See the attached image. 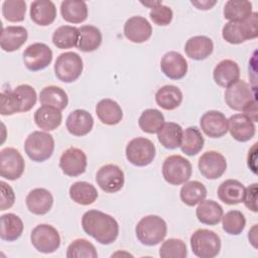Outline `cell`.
<instances>
[{
	"instance_id": "1",
	"label": "cell",
	"mask_w": 258,
	"mask_h": 258,
	"mask_svg": "<svg viewBox=\"0 0 258 258\" xmlns=\"http://www.w3.org/2000/svg\"><path fill=\"white\" fill-rule=\"evenodd\" d=\"M83 230L97 242L109 245L116 241L119 234V225L110 215L97 210H90L83 215Z\"/></svg>"
},
{
	"instance_id": "2",
	"label": "cell",
	"mask_w": 258,
	"mask_h": 258,
	"mask_svg": "<svg viewBox=\"0 0 258 258\" xmlns=\"http://www.w3.org/2000/svg\"><path fill=\"white\" fill-rule=\"evenodd\" d=\"M258 35V14H252L246 19L238 22L230 21L222 29L223 38L231 44H240L248 39H253Z\"/></svg>"
},
{
	"instance_id": "3",
	"label": "cell",
	"mask_w": 258,
	"mask_h": 258,
	"mask_svg": "<svg viewBox=\"0 0 258 258\" xmlns=\"http://www.w3.org/2000/svg\"><path fill=\"white\" fill-rule=\"evenodd\" d=\"M135 233L137 239L143 245L155 246L165 238L167 226L165 221L159 216L149 215L138 222Z\"/></svg>"
},
{
	"instance_id": "4",
	"label": "cell",
	"mask_w": 258,
	"mask_h": 258,
	"mask_svg": "<svg viewBox=\"0 0 258 258\" xmlns=\"http://www.w3.org/2000/svg\"><path fill=\"white\" fill-rule=\"evenodd\" d=\"M24 150L27 156L35 162L47 160L53 153V137L42 131H34L28 135L24 142Z\"/></svg>"
},
{
	"instance_id": "5",
	"label": "cell",
	"mask_w": 258,
	"mask_h": 258,
	"mask_svg": "<svg viewBox=\"0 0 258 258\" xmlns=\"http://www.w3.org/2000/svg\"><path fill=\"white\" fill-rule=\"evenodd\" d=\"M190 247L199 258H214L220 253L221 239L214 231L199 229L190 236Z\"/></svg>"
},
{
	"instance_id": "6",
	"label": "cell",
	"mask_w": 258,
	"mask_h": 258,
	"mask_svg": "<svg viewBox=\"0 0 258 258\" xmlns=\"http://www.w3.org/2000/svg\"><path fill=\"white\" fill-rule=\"evenodd\" d=\"M191 171L190 162L183 156L177 154L166 157L162 164L163 178L172 185H179L186 182L191 175Z\"/></svg>"
},
{
	"instance_id": "7",
	"label": "cell",
	"mask_w": 258,
	"mask_h": 258,
	"mask_svg": "<svg viewBox=\"0 0 258 258\" xmlns=\"http://www.w3.org/2000/svg\"><path fill=\"white\" fill-rule=\"evenodd\" d=\"M82 57L74 51L60 53L54 62V74L63 83L77 81L83 72Z\"/></svg>"
},
{
	"instance_id": "8",
	"label": "cell",
	"mask_w": 258,
	"mask_h": 258,
	"mask_svg": "<svg viewBox=\"0 0 258 258\" xmlns=\"http://www.w3.org/2000/svg\"><path fill=\"white\" fill-rule=\"evenodd\" d=\"M155 145L144 137L132 139L126 146V158L135 166H146L150 164L155 157Z\"/></svg>"
},
{
	"instance_id": "9",
	"label": "cell",
	"mask_w": 258,
	"mask_h": 258,
	"mask_svg": "<svg viewBox=\"0 0 258 258\" xmlns=\"http://www.w3.org/2000/svg\"><path fill=\"white\" fill-rule=\"evenodd\" d=\"M30 241L38 252L44 254L55 252L60 245V237L57 230L47 224L37 225L31 232Z\"/></svg>"
},
{
	"instance_id": "10",
	"label": "cell",
	"mask_w": 258,
	"mask_h": 258,
	"mask_svg": "<svg viewBox=\"0 0 258 258\" xmlns=\"http://www.w3.org/2000/svg\"><path fill=\"white\" fill-rule=\"evenodd\" d=\"M25 162L20 152L12 147H6L0 152V175L8 180L19 178L24 171Z\"/></svg>"
},
{
	"instance_id": "11",
	"label": "cell",
	"mask_w": 258,
	"mask_h": 258,
	"mask_svg": "<svg viewBox=\"0 0 258 258\" xmlns=\"http://www.w3.org/2000/svg\"><path fill=\"white\" fill-rule=\"evenodd\" d=\"M255 94L252 88L243 80H238L225 91V102L235 111H243L244 108L253 100H255Z\"/></svg>"
},
{
	"instance_id": "12",
	"label": "cell",
	"mask_w": 258,
	"mask_h": 258,
	"mask_svg": "<svg viewBox=\"0 0 258 258\" xmlns=\"http://www.w3.org/2000/svg\"><path fill=\"white\" fill-rule=\"evenodd\" d=\"M51 60L52 51L45 43H32L23 51V62L31 72H37L45 69Z\"/></svg>"
},
{
	"instance_id": "13",
	"label": "cell",
	"mask_w": 258,
	"mask_h": 258,
	"mask_svg": "<svg viewBox=\"0 0 258 258\" xmlns=\"http://www.w3.org/2000/svg\"><path fill=\"white\" fill-rule=\"evenodd\" d=\"M198 166L204 177L208 179H217L226 171L227 161L224 155L220 152L210 150L200 157Z\"/></svg>"
},
{
	"instance_id": "14",
	"label": "cell",
	"mask_w": 258,
	"mask_h": 258,
	"mask_svg": "<svg viewBox=\"0 0 258 258\" xmlns=\"http://www.w3.org/2000/svg\"><path fill=\"white\" fill-rule=\"evenodd\" d=\"M96 181L104 191L116 192L124 185V172L116 164H106L97 171Z\"/></svg>"
},
{
	"instance_id": "15",
	"label": "cell",
	"mask_w": 258,
	"mask_h": 258,
	"mask_svg": "<svg viewBox=\"0 0 258 258\" xmlns=\"http://www.w3.org/2000/svg\"><path fill=\"white\" fill-rule=\"evenodd\" d=\"M59 167L66 175H81L87 167V155L80 148L70 147L60 155Z\"/></svg>"
},
{
	"instance_id": "16",
	"label": "cell",
	"mask_w": 258,
	"mask_h": 258,
	"mask_svg": "<svg viewBox=\"0 0 258 258\" xmlns=\"http://www.w3.org/2000/svg\"><path fill=\"white\" fill-rule=\"evenodd\" d=\"M203 132L211 138L223 137L228 132V119L216 110L206 112L200 120Z\"/></svg>"
},
{
	"instance_id": "17",
	"label": "cell",
	"mask_w": 258,
	"mask_h": 258,
	"mask_svg": "<svg viewBox=\"0 0 258 258\" xmlns=\"http://www.w3.org/2000/svg\"><path fill=\"white\" fill-rule=\"evenodd\" d=\"M124 34L134 43H142L148 40L152 34L149 21L142 16H132L124 24Z\"/></svg>"
},
{
	"instance_id": "18",
	"label": "cell",
	"mask_w": 258,
	"mask_h": 258,
	"mask_svg": "<svg viewBox=\"0 0 258 258\" xmlns=\"http://www.w3.org/2000/svg\"><path fill=\"white\" fill-rule=\"evenodd\" d=\"M228 131L235 140L246 142L254 137L256 127L246 115L235 114L228 120Z\"/></svg>"
},
{
	"instance_id": "19",
	"label": "cell",
	"mask_w": 258,
	"mask_h": 258,
	"mask_svg": "<svg viewBox=\"0 0 258 258\" xmlns=\"http://www.w3.org/2000/svg\"><path fill=\"white\" fill-rule=\"evenodd\" d=\"M161 72L171 80H180L187 73V61L177 51L166 52L160 61Z\"/></svg>"
},
{
	"instance_id": "20",
	"label": "cell",
	"mask_w": 258,
	"mask_h": 258,
	"mask_svg": "<svg viewBox=\"0 0 258 258\" xmlns=\"http://www.w3.org/2000/svg\"><path fill=\"white\" fill-rule=\"evenodd\" d=\"M66 126L71 134L75 136H85L93 129L94 119L88 111L77 109L69 114Z\"/></svg>"
},
{
	"instance_id": "21",
	"label": "cell",
	"mask_w": 258,
	"mask_h": 258,
	"mask_svg": "<svg viewBox=\"0 0 258 258\" xmlns=\"http://www.w3.org/2000/svg\"><path fill=\"white\" fill-rule=\"evenodd\" d=\"M26 207L34 215H45L53 205L52 195L45 188H34L29 191L25 199Z\"/></svg>"
},
{
	"instance_id": "22",
	"label": "cell",
	"mask_w": 258,
	"mask_h": 258,
	"mask_svg": "<svg viewBox=\"0 0 258 258\" xmlns=\"http://www.w3.org/2000/svg\"><path fill=\"white\" fill-rule=\"evenodd\" d=\"M240 68L238 63L232 59L221 60L214 69L213 78L215 83L222 87L228 88L239 80Z\"/></svg>"
},
{
	"instance_id": "23",
	"label": "cell",
	"mask_w": 258,
	"mask_h": 258,
	"mask_svg": "<svg viewBox=\"0 0 258 258\" xmlns=\"http://www.w3.org/2000/svg\"><path fill=\"white\" fill-rule=\"evenodd\" d=\"M28 33L23 26H7L2 29L0 45L4 51H15L27 40Z\"/></svg>"
},
{
	"instance_id": "24",
	"label": "cell",
	"mask_w": 258,
	"mask_h": 258,
	"mask_svg": "<svg viewBox=\"0 0 258 258\" xmlns=\"http://www.w3.org/2000/svg\"><path fill=\"white\" fill-rule=\"evenodd\" d=\"M214 50L213 40L205 35L190 37L184 45L186 55L196 60H203L210 56Z\"/></svg>"
},
{
	"instance_id": "25",
	"label": "cell",
	"mask_w": 258,
	"mask_h": 258,
	"mask_svg": "<svg viewBox=\"0 0 258 258\" xmlns=\"http://www.w3.org/2000/svg\"><path fill=\"white\" fill-rule=\"evenodd\" d=\"M56 17V8L49 0H36L30 5V18L40 26L51 24Z\"/></svg>"
},
{
	"instance_id": "26",
	"label": "cell",
	"mask_w": 258,
	"mask_h": 258,
	"mask_svg": "<svg viewBox=\"0 0 258 258\" xmlns=\"http://www.w3.org/2000/svg\"><path fill=\"white\" fill-rule=\"evenodd\" d=\"M62 120V115L60 110L42 105L34 113V122L38 128L44 131H52L56 129Z\"/></svg>"
},
{
	"instance_id": "27",
	"label": "cell",
	"mask_w": 258,
	"mask_h": 258,
	"mask_svg": "<svg viewBox=\"0 0 258 258\" xmlns=\"http://www.w3.org/2000/svg\"><path fill=\"white\" fill-rule=\"evenodd\" d=\"M245 186L236 179H227L218 187V197L226 205H238L243 202Z\"/></svg>"
},
{
	"instance_id": "28",
	"label": "cell",
	"mask_w": 258,
	"mask_h": 258,
	"mask_svg": "<svg viewBox=\"0 0 258 258\" xmlns=\"http://www.w3.org/2000/svg\"><path fill=\"white\" fill-rule=\"evenodd\" d=\"M96 114L105 125H116L123 118V112L119 104L111 99H103L96 106Z\"/></svg>"
},
{
	"instance_id": "29",
	"label": "cell",
	"mask_w": 258,
	"mask_h": 258,
	"mask_svg": "<svg viewBox=\"0 0 258 258\" xmlns=\"http://www.w3.org/2000/svg\"><path fill=\"white\" fill-rule=\"evenodd\" d=\"M223 208L213 200H203L196 210L198 220L206 225L214 226L220 223L223 217Z\"/></svg>"
},
{
	"instance_id": "30",
	"label": "cell",
	"mask_w": 258,
	"mask_h": 258,
	"mask_svg": "<svg viewBox=\"0 0 258 258\" xmlns=\"http://www.w3.org/2000/svg\"><path fill=\"white\" fill-rule=\"evenodd\" d=\"M102 43V33L93 25H83L79 28V41L77 47L84 52L96 50Z\"/></svg>"
},
{
	"instance_id": "31",
	"label": "cell",
	"mask_w": 258,
	"mask_h": 258,
	"mask_svg": "<svg viewBox=\"0 0 258 258\" xmlns=\"http://www.w3.org/2000/svg\"><path fill=\"white\" fill-rule=\"evenodd\" d=\"M60 14L70 23H81L88 17V6L81 0H64L60 4Z\"/></svg>"
},
{
	"instance_id": "32",
	"label": "cell",
	"mask_w": 258,
	"mask_h": 258,
	"mask_svg": "<svg viewBox=\"0 0 258 258\" xmlns=\"http://www.w3.org/2000/svg\"><path fill=\"white\" fill-rule=\"evenodd\" d=\"M155 101L164 110H174L182 102V93L176 86L166 85L158 89L155 94Z\"/></svg>"
},
{
	"instance_id": "33",
	"label": "cell",
	"mask_w": 258,
	"mask_h": 258,
	"mask_svg": "<svg viewBox=\"0 0 258 258\" xmlns=\"http://www.w3.org/2000/svg\"><path fill=\"white\" fill-rule=\"evenodd\" d=\"M0 237L4 241L12 242L17 240L23 232L22 220L15 214L8 213L0 217Z\"/></svg>"
},
{
	"instance_id": "34",
	"label": "cell",
	"mask_w": 258,
	"mask_h": 258,
	"mask_svg": "<svg viewBox=\"0 0 258 258\" xmlns=\"http://www.w3.org/2000/svg\"><path fill=\"white\" fill-rule=\"evenodd\" d=\"M182 137V128L174 122L164 123L157 132V138L160 144L166 149H175L180 146Z\"/></svg>"
},
{
	"instance_id": "35",
	"label": "cell",
	"mask_w": 258,
	"mask_h": 258,
	"mask_svg": "<svg viewBox=\"0 0 258 258\" xmlns=\"http://www.w3.org/2000/svg\"><path fill=\"white\" fill-rule=\"evenodd\" d=\"M205 139L200 129L196 126L188 127L182 131L180 149L188 156L197 155L204 147Z\"/></svg>"
},
{
	"instance_id": "36",
	"label": "cell",
	"mask_w": 258,
	"mask_h": 258,
	"mask_svg": "<svg viewBox=\"0 0 258 258\" xmlns=\"http://www.w3.org/2000/svg\"><path fill=\"white\" fill-rule=\"evenodd\" d=\"M69 194L73 202L82 206L91 205L98 198L96 187L87 181H77L73 183L70 187Z\"/></svg>"
},
{
	"instance_id": "37",
	"label": "cell",
	"mask_w": 258,
	"mask_h": 258,
	"mask_svg": "<svg viewBox=\"0 0 258 258\" xmlns=\"http://www.w3.org/2000/svg\"><path fill=\"white\" fill-rule=\"evenodd\" d=\"M39 102L41 105L51 106L61 111L68 106L69 98L67 93L61 88L56 86H48L40 91Z\"/></svg>"
},
{
	"instance_id": "38",
	"label": "cell",
	"mask_w": 258,
	"mask_h": 258,
	"mask_svg": "<svg viewBox=\"0 0 258 258\" xmlns=\"http://www.w3.org/2000/svg\"><path fill=\"white\" fill-rule=\"evenodd\" d=\"M179 195L183 204L188 207H194L205 200L207 197V188L202 182L198 180H190L184 182L180 188Z\"/></svg>"
},
{
	"instance_id": "39",
	"label": "cell",
	"mask_w": 258,
	"mask_h": 258,
	"mask_svg": "<svg viewBox=\"0 0 258 258\" xmlns=\"http://www.w3.org/2000/svg\"><path fill=\"white\" fill-rule=\"evenodd\" d=\"M79 41V28L71 25H62L56 28L52 34L53 44L60 49L77 46Z\"/></svg>"
},
{
	"instance_id": "40",
	"label": "cell",
	"mask_w": 258,
	"mask_h": 258,
	"mask_svg": "<svg viewBox=\"0 0 258 258\" xmlns=\"http://www.w3.org/2000/svg\"><path fill=\"white\" fill-rule=\"evenodd\" d=\"M252 14V3L246 0H229L224 7V17L230 21L238 22Z\"/></svg>"
},
{
	"instance_id": "41",
	"label": "cell",
	"mask_w": 258,
	"mask_h": 258,
	"mask_svg": "<svg viewBox=\"0 0 258 258\" xmlns=\"http://www.w3.org/2000/svg\"><path fill=\"white\" fill-rule=\"evenodd\" d=\"M163 124L164 116L157 109L144 110L138 120V125L140 129L148 134L157 133Z\"/></svg>"
},
{
	"instance_id": "42",
	"label": "cell",
	"mask_w": 258,
	"mask_h": 258,
	"mask_svg": "<svg viewBox=\"0 0 258 258\" xmlns=\"http://www.w3.org/2000/svg\"><path fill=\"white\" fill-rule=\"evenodd\" d=\"M13 93L16 98V102L18 105L19 113L27 112L35 105L37 100V95L35 90L29 85H19L14 90Z\"/></svg>"
},
{
	"instance_id": "43",
	"label": "cell",
	"mask_w": 258,
	"mask_h": 258,
	"mask_svg": "<svg viewBox=\"0 0 258 258\" xmlns=\"http://www.w3.org/2000/svg\"><path fill=\"white\" fill-rule=\"evenodd\" d=\"M223 230L229 235H239L246 226L244 215L237 210L229 211L222 217Z\"/></svg>"
},
{
	"instance_id": "44",
	"label": "cell",
	"mask_w": 258,
	"mask_h": 258,
	"mask_svg": "<svg viewBox=\"0 0 258 258\" xmlns=\"http://www.w3.org/2000/svg\"><path fill=\"white\" fill-rule=\"evenodd\" d=\"M68 258H97L95 246L86 239H76L68 247Z\"/></svg>"
},
{
	"instance_id": "45",
	"label": "cell",
	"mask_w": 258,
	"mask_h": 258,
	"mask_svg": "<svg viewBox=\"0 0 258 258\" xmlns=\"http://www.w3.org/2000/svg\"><path fill=\"white\" fill-rule=\"evenodd\" d=\"M26 2L23 0H6L2 4V14L10 22H21L24 20Z\"/></svg>"
},
{
	"instance_id": "46",
	"label": "cell",
	"mask_w": 258,
	"mask_h": 258,
	"mask_svg": "<svg viewBox=\"0 0 258 258\" xmlns=\"http://www.w3.org/2000/svg\"><path fill=\"white\" fill-rule=\"evenodd\" d=\"M159 256L161 258H185L187 256L186 245L180 239H167L159 248Z\"/></svg>"
},
{
	"instance_id": "47",
	"label": "cell",
	"mask_w": 258,
	"mask_h": 258,
	"mask_svg": "<svg viewBox=\"0 0 258 258\" xmlns=\"http://www.w3.org/2000/svg\"><path fill=\"white\" fill-rule=\"evenodd\" d=\"M151 20L153 23L159 26H166L168 25L172 20V10L168 6L159 4L155 7H153L149 13Z\"/></svg>"
},
{
	"instance_id": "48",
	"label": "cell",
	"mask_w": 258,
	"mask_h": 258,
	"mask_svg": "<svg viewBox=\"0 0 258 258\" xmlns=\"http://www.w3.org/2000/svg\"><path fill=\"white\" fill-rule=\"evenodd\" d=\"M1 99V107H0V113L3 116H9L13 115L15 113H19L18 105L16 102L15 95L13 93V90H5L0 95Z\"/></svg>"
},
{
	"instance_id": "49",
	"label": "cell",
	"mask_w": 258,
	"mask_h": 258,
	"mask_svg": "<svg viewBox=\"0 0 258 258\" xmlns=\"http://www.w3.org/2000/svg\"><path fill=\"white\" fill-rule=\"evenodd\" d=\"M0 189H1L0 210L5 211L13 206L15 201V195L12 187L3 180L0 181Z\"/></svg>"
},
{
	"instance_id": "50",
	"label": "cell",
	"mask_w": 258,
	"mask_h": 258,
	"mask_svg": "<svg viewBox=\"0 0 258 258\" xmlns=\"http://www.w3.org/2000/svg\"><path fill=\"white\" fill-rule=\"evenodd\" d=\"M243 203L247 209L257 213V183H252L245 188Z\"/></svg>"
},
{
	"instance_id": "51",
	"label": "cell",
	"mask_w": 258,
	"mask_h": 258,
	"mask_svg": "<svg viewBox=\"0 0 258 258\" xmlns=\"http://www.w3.org/2000/svg\"><path fill=\"white\" fill-rule=\"evenodd\" d=\"M244 115H246L252 122H257V102L256 99L251 101L245 108H244Z\"/></svg>"
},
{
	"instance_id": "52",
	"label": "cell",
	"mask_w": 258,
	"mask_h": 258,
	"mask_svg": "<svg viewBox=\"0 0 258 258\" xmlns=\"http://www.w3.org/2000/svg\"><path fill=\"white\" fill-rule=\"evenodd\" d=\"M190 3L196 6L198 9L201 10H209L214 5H216L217 1H210V0H202V1H190Z\"/></svg>"
},
{
	"instance_id": "53",
	"label": "cell",
	"mask_w": 258,
	"mask_h": 258,
	"mask_svg": "<svg viewBox=\"0 0 258 258\" xmlns=\"http://www.w3.org/2000/svg\"><path fill=\"white\" fill-rule=\"evenodd\" d=\"M248 238H249V241L251 242V244L256 248L257 247V245H256V242H257V225H254L252 227V229L249 231Z\"/></svg>"
},
{
	"instance_id": "54",
	"label": "cell",
	"mask_w": 258,
	"mask_h": 258,
	"mask_svg": "<svg viewBox=\"0 0 258 258\" xmlns=\"http://www.w3.org/2000/svg\"><path fill=\"white\" fill-rule=\"evenodd\" d=\"M141 4H143V5L147 6V7H150V8L152 9V8L155 7V6H157V5H159V4H162V2H161V1H154V2L148 1V2H141Z\"/></svg>"
}]
</instances>
